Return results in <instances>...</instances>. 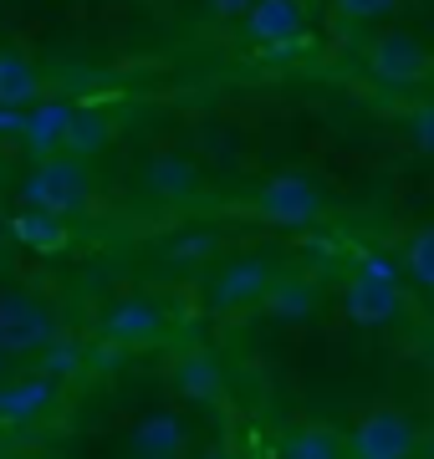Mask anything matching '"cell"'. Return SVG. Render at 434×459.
<instances>
[{"instance_id": "603a6c76", "label": "cell", "mask_w": 434, "mask_h": 459, "mask_svg": "<svg viewBox=\"0 0 434 459\" xmlns=\"http://www.w3.org/2000/svg\"><path fill=\"white\" fill-rule=\"evenodd\" d=\"M399 0H337V16L343 21H378V16H388Z\"/></svg>"}, {"instance_id": "484cf974", "label": "cell", "mask_w": 434, "mask_h": 459, "mask_svg": "<svg viewBox=\"0 0 434 459\" xmlns=\"http://www.w3.org/2000/svg\"><path fill=\"white\" fill-rule=\"evenodd\" d=\"M21 117H26V108L0 102V138H21Z\"/></svg>"}, {"instance_id": "ba28073f", "label": "cell", "mask_w": 434, "mask_h": 459, "mask_svg": "<svg viewBox=\"0 0 434 459\" xmlns=\"http://www.w3.org/2000/svg\"><path fill=\"white\" fill-rule=\"evenodd\" d=\"M271 261H261V255H235V261H225L215 271V281H210V301L215 307H225V312H240V307H256L261 296H266L271 286Z\"/></svg>"}, {"instance_id": "f546056e", "label": "cell", "mask_w": 434, "mask_h": 459, "mask_svg": "<svg viewBox=\"0 0 434 459\" xmlns=\"http://www.w3.org/2000/svg\"><path fill=\"white\" fill-rule=\"evenodd\" d=\"M430 455H434V429H430Z\"/></svg>"}, {"instance_id": "3957f363", "label": "cell", "mask_w": 434, "mask_h": 459, "mask_svg": "<svg viewBox=\"0 0 434 459\" xmlns=\"http://www.w3.org/2000/svg\"><path fill=\"white\" fill-rule=\"evenodd\" d=\"M322 210H327V199H322V189L307 174H271L256 189V214L266 225L301 230V225H312V220H322Z\"/></svg>"}, {"instance_id": "9a60e30c", "label": "cell", "mask_w": 434, "mask_h": 459, "mask_svg": "<svg viewBox=\"0 0 434 459\" xmlns=\"http://www.w3.org/2000/svg\"><path fill=\"white\" fill-rule=\"evenodd\" d=\"M261 307L271 316H282V322H307V316L317 312V286L307 276H271Z\"/></svg>"}, {"instance_id": "6da1fadb", "label": "cell", "mask_w": 434, "mask_h": 459, "mask_svg": "<svg viewBox=\"0 0 434 459\" xmlns=\"http://www.w3.org/2000/svg\"><path fill=\"white\" fill-rule=\"evenodd\" d=\"M21 195H26V204H36V210L82 214L87 199H92V169H87L82 153H77V159H72V153H47V159L26 174Z\"/></svg>"}, {"instance_id": "7c38bea8", "label": "cell", "mask_w": 434, "mask_h": 459, "mask_svg": "<svg viewBox=\"0 0 434 459\" xmlns=\"http://www.w3.org/2000/svg\"><path fill=\"white\" fill-rule=\"evenodd\" d=\"M169 383H174V394L189 398V403H220V398H225V373H220L215 352H204V347L179 352L174 368H169Z\"/></svg>"}, {"instance_id": "d6986e66", "label": "cell", "mask_w": 434, "mask_h": 459, "mask_svg": "<svg viewBox=\"0 0 434 459\" xmlns=\"http://www.w3.org/2000/svg\"><path fill=\"white\" fill-rule=\"evenodd\" d=\"M108 143V117L98 113V108H77L72 113V128H67V148H77V153H98V148Z\"/></svg>"}, {"instance_id": "9c48e42d", "label": "cell", "mask_w": 434, "mask_h": 459, "mask_svg": "<svg viewBox=\"0 0 434 459\" xmlns=\"http://www.w3.org/2000/svg\"><path fill=\"white\" fill-rule=\"evenodd\" d=\"M51 403H56V377L47 373L0 377V424L5 429H26L36 419H47Z\"/></svg>"}, {"instance_id": "ffe728a7", "label": "cell", "mask_w": 434, "mask_h": 459, "mask_svg": "<svg viewBox=\"0 0 434 459\" xmlns=\"http://www.w3.org/2000/svg\"><path fill=\"white\" fill-rule=\"evenodd\" d=\"M404 271H409L414 286L434 291V225L414 230V240H409V250H404Z\"/></svg>"}, {"instance_id": "7402d4cb", "label": "cell", "mask_w": 434, "mask_h": 459, "mask_svg": "<svg viewBox=\"0 0 434 459\" xmlns=\"http://www.w3.org/2000/svg\"><path fill=\"white\" fill-rule=\"evenodd\" d=\"M409 138L424 159H434V102H419L414 117H409Z\"/></svg>"}, {"instance_id": "44dd1931", "label": "cell", "mask_w": 434, "mask_h": 459, "mask_svg": "<svg viewBox=\"0 0 434 459\" xmlns=\"http://www.w3.org/2000/svg\"><path fill=\"white\" fill-rule=\"evenodd\" d=\"M77 368H82V347H77V342H67V337H51V342L41 347V373H47V377H56V383H62V377H72Z\"/></svg>"}, {"instance_id": "4dcf8cb0", "label": "cell", "mask_w": 434, "mask_h": 459, "mask_svg": "<svg viewBox=\"0 0 434 459\" xmlns=\"http://www.w3.org/2000/svg\"><path fill=\"white\" fill-rule=\"evenodd\" d=\"M0 368H5V352H0Z\"/></svg>"}, {"instance_id": "d4e9b609", "label": "cell", "mask_w": 434, "mask_h": 459, "mask_svg": "<svg viewBox=\"0 0 434 459\" xmlns=\"http://www.w3.org/2000/svg\"><path fill=\"white\" fill-rule=\"evenodd\" d=\"M358 271L363 276H378V281H399V265L388 261V255H378V250H368L363 261H358Z\"/></svg>"}, {"instance_id": "7a4b0ae2", "label": "cell", "mask_w": 434, "mask_h": 459, "mask_svg": "<svg viewBox=\"0 0 434 459\" xmlns=\"http://www.w3.org/2000/svg\"><path fill=\"white\" fill-rule=\"evenodd\" d=\"M56 337V316L31 291H0V352L5 358H31Z\"/></svg>"}, {"instance_id": "2e32d148", "label": "cell", "mask_w": 434, "mask_h": 459, "mask_svg": "<svg viewBox=\"0 0 434 459\" xmlns=\"http://www.w3.org/2000/svg\"><path fill=\"white\" fill-rule=\"evenodd\" d=\"M128 449H134L138 459H174V455H184V419H174V413H149V419L134 429Z\"/></svg>"}, {"instance_id": "e0dca14e", "label": "cell", "mask_w": 434, "mask_h": 459, "mask_svg": "<svg viewBox=\"0 0 434 459\" xmlns=\"http://www.w3.org/2000/svg\"><path fill=\"white\" fill-rule=\"evenodd\" d=\"M41 98V77H36V62L26 51H0V102H26Z\"/></svg>"}, {"instance_id": "cb8c5ba5", "label": "cell", "mask_w": 434, "mask_h": 459, "mask_svg": "<svg viewBox=\"0 0 434 459\" xmlns=\"http://www.w3.org/2000/svg\"><path fill=\"white\" fill-rule=\"evenodd\" d=\"M169 255H174V261H210V255H215V235H189V240H179V246H169Z\"/></svg>"}, {"instance_id": "5b68a950", "label": "cell", "mask_w": 434, "mask_h": 459, "mask_svg": "<svg viewBox=\"0 0 434 459\" xmlns=\"http://www.w3.org/2000/svg\"><path fill=\"white\" fill-rule=\"evenodd\" d=\"M414 444H419V429L409 424L399 409H373V413H363V419L352 424L348 455H358V459H404V455H414Z\"/></svg>"}, {"instance_id": "4fadbf2b", "label": "cell", "mask_w": 434, "mask_h": 459, "mask_svg": "<svg viewBox=\"0 0 434 459\" xmlns=\"http://www.w3.org/2000/svg\"><path fill=\"white\" fill-rule=\"evenodd\" d=\"M143 189H149L153 199H164V204L189 199L195 189H200V169L189 164L184 153H153L149 169H143Z\"/></svg>"}, {"instance_id": "4316f807", "label": "cell", "mask_w": 434, "mask_h": 459, "mask_svg": "<svg viewBox=\"0 0 434 459\" xmlns=\"http://www.w3.org/2000/svg\"><path fill=\"white\" fill-rule=\"evenodd\" d=\"M204 5H210L215 16H246V11H251V0H204Z\"/></svg>"}, {"instance_id": "277c9868", "label": "cell", "mask_w": 434, "mask_h": 459, "mask_svg": "<svg viewBox=\"0 0 434 459\" xmlns=\"http://www.w3.org/2000/svg\"><path fill=\"white\" fill-rule=\"evenodd\" d=\"M368 72L384 87H419L434 77V56L409 31H384L368 47Z\"/></svg>"}, {"instance_id": "8992f818", "label": "cell", "mask_w": 434, "mask_h": 459, "mask_svg": "<svg viewBox=\"0 0 434 459\" xmlns=\"http://www.w3.org/2000/svg\"><path fill=\"white\" fill-rule=\"evenodd\" d=\"M337 307H343V316L358 322V327H388V322L404 312V291H399V281H378V276L352 271V276L343 281V291H337Z\"/></svg>"}, {"instance_id": "ac0fdd59", "label": "cell", "mask_w": 434, "mask_h": 459, "mask_svg": "<svg viewBox=\"0 0 434 459\" xmlns=\"http://www.w3.org/2000/svg\"><path fill=\"white\" fill-rule=\"evenodd\" d=\"M282 455L286 459H337V455H348V439L327 424H307L282 444Z\"/></svg>"}, {"instance_id": "f1b7e54d", "label": "cell", "mask_w": 434, "mask_h": 459, "mask_svg": "<svg viewBox=\"0 0 434 459\" xmlns=\"http://www.w3.org/2000/svg\"><path fill=\"white\" fill-rule=\"evenodd\" d=\"M0 240H5V214H0Z\"/></svg>"}, {"instance_id": "83f0119b", "label": "cell", "mask_w": 434, "mask_h": 459, "mask_svg": "<svg viewBox=\"0 0 434 459\" xmlns=\"http://www.w3.org/2000/svg\"><path fill=\"white\" fill-rule=\"evenodd\" d=\"M424 362H430V373H434V342H430V352H424Z\"/></svg>"}, {"instance_id": "30bf717a", "label": "cell", "mask_w": 434, "mask_h": 459, "mask_svg": "<svg viewBox=\"0 0 434 459\" xmlns=\"http://www.w3.org/2000/svg\"><path fill=\"white\" fill-rule=\"evenodd\" d=\"M72 113H77V102H67V98H36V102H26V117H21V143L31 148L36 159H47V153H56V148H67Z\"/></svg>"}, {"instance_id": "8fae6325", "label": "cell", "mask_w": 434, "mask_h": 459, "mask_svg": "<svg viewBox=\"0 0 434 459\" xmlns=\"http://www.w3.org/2000/svg\"><path fill=\"white\" fill-rule=\"evenodd\" d=\"M301 31H307L301 0H251L246 11V36L256 47H291Z\"/></svg>"}, {"instance_id": "52a82bcc", "label": "cell", "mask_w": 434, "mask_h": 459, "mask_svg": "<svg viewBox=\"0 0 434 459\" xmlns=\"http://www.w3.org/2000/svg\"><path fill=\"white\" fill-rule=\"evenodd\" d=\"M102 337L113 347H143L153 342L159 332L169 327V316L159 301H149V296H117V301H108L102 307Z\"/></svg>"}, {"instance_id": "5bb4252c", "label": "cell", "mask_w": 434, "mask_h": 459, "mask_svg": "<svg viewBox=\"0 0 434 459\" xmlns=\"http://www.w3.org/2000/svg\"><path fill=\"white\" fill-rule=\"evenodd\" d=\"M5 235H16L26 250H41V255H56V250L67 246V214H51V210H26L16 220H5Z\"/></svg>"}]
</instances>
